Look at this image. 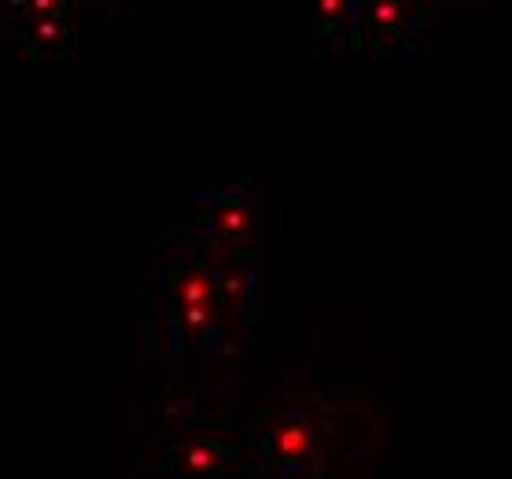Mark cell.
<instances>
[{"label":"cell","mask_w":512,"mask_h":479,"mask_svg":"<svg viewBox=\"0 0 512 479\" xmlns=\"http://www.w3.org/2000/svg\"><path fill=\"white\" fill-rule=\"evenodd\" d=\"M177 303H181V314L192 328L207 325L214 317V306H218V277L203 266H188L181 277H177Z\"/></svg>","instance_id":"cell-1"},{"label":"cell","mask_w":512,"mask_h":479,"mask_svg":"<svg viewBox=\"0 0 512 479\" xmlns=\"http://www.w3.org/2000/svg\"><path fill=\"white\" fill-rule=\"evenodd\" d=\"M214 222H218V229L229 236H247L251 229H255V214H251L247 203L229 199V203H222V207L214 211Z\"/></svg>","instance_id":"cell-3"},{"label":"cell","mask_w":512,"mask_h":479,"mask_svg":"<svg viewBox=\"0 0 512 479\" xmlns=\"http://www.w3.org/2000/svg\"><path fill=\"white\" fill-rule=\"evenodd\" d=\"M174 454H181V468L203 472V468H214L218 461H222V446H214V443H188V446H181V450H174Z\"/></svg>","instance_id":"cell-4"},{"label":"cell","mask_w":512,"mask_h":479,"mask_svg":"<svg viewBox=\"0 0 512 479\" xmlns=\"http://www.w3.org/2000/svg\"><path fill=\"white\" fill-rule=\"evenodd\" d=\"M310 446H314V435H310L306 424H280L277 432L269 435V450H273V457L288 461V465L303 461V457L310 454Z\"/></svg>","instance_id":"cell-2"}]
</instances>
